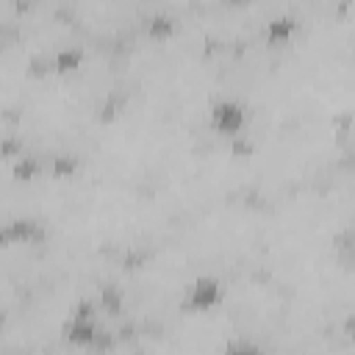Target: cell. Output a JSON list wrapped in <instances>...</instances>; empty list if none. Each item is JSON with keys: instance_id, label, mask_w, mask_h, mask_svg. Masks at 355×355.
Masks as SVG:
<instances>
[{"instance_id": "1", "label": "cell", "mask_w": 355, "mask_h": 355, "mask_svg": "<svg viewBox=\"0 0 355 355\" xmlns=\"http://www.w3.org/2000/svg\"><path fill=\"white\" fill-rule=\"evenodd\" d=\"M247 125V108L233 100V97H222L211 105V128L222 136H239Z\"/></svg>"}, {"instance_id": "2", "label": "cell", "mask_w": 355, "mask_h": 355, "mask_svg": "<svg viewBox=\"0 0 355 355\" xmlns=\"http://www.w3.org/2000/svg\"><path fill=\"white\" fill-rule=\"evenodd\" d=\"M97 333H100V327H97L92 302H78L69 322L64 324V338L75 347H89L97 338Z\"/></svg>"}, {"instance_id": "3", "label": "cell", "mask_w": 355, "mask_h": 355, "mask_svg": "<svg viewBox=\"0 0 355 355\" xmlns=\"http://www.w3.org/2000/svg\"><path fill=\"white\" fill-rule=\"evenodd\" d=\"M225 297V286L219 277L214 275H202L197 277L191 286H189V294H186V305L191 311H211L219 305V300Z\"/></svg>"}, {"instance_id": "4", "label": "cell", "mask_w": 355, "mask_h": 355, "mask_svg": "<svg viewBox=\"0 0 355 355\" xmlns=\"http://www.w3.org/2000/svg\"><path fill=\"white\" fill-rule=\"evenodd\" d=\"M297 19L291 17V14H280V17H275L266 28H263V39L269 42V44H286V42H291L294 39V33H297Z\"/></svg>"}, {"instance_id": "5", "label": "cell", "mask_w": 355, "mask_h": 355, "mask_svg": "<svg viewBox=\"0 0 355 355\" xmlns=\"http://www.w3.org/2000/svg\"><path fill=\"white\" fill-rule=\"evenodd\" d=\"M3 239L6 241H17V244H33V241L42 239V227L33 219H14V222L6 225Z\"/></svg>"}, {"instance_id": "6", "label": "cell", "mask_w": 355, "mask_h": 355, "mask_svg": "<svg viewBox=\"0 0 355 355\" xmlns=\"http://www.w3.org/2000/svg\"><path fill=\"white\" fill-rule=\"evenodd\" d=\"M147 33L153 39H169L175 33V19L169 14H155L147 19Z\"/></svg>"}, {"instance_id": "7", "label": "cell", "mask_w": 355, "mask_h": 355, "mask_svg": "<svg viewBox=\"0 0 355 355\" xmlns=\"http://www.w3.org/2000/svg\"><path fill=\"white\" fill-rule=\"evenodd\" d=\"M100 305H103V311H108V313H122L125 297H122L119 286H103V288H100Z\"/></svg>"}, {"instance_id": "8", "label": "cell", "mask_w": 355, "mask_h": 355, "mask_svg": "<svg viewBox=\"0 0 355 355\" xmlns=\"http://www.w3.org/2000/svg\"><path fill=\"white\" fill-rule=\"evenodd\" d=\"M80 64H83V50L69 47V50H61V53L55 55V69H58V72H75Z\"/></svg>"}, {"instance_id": "9", "label": "cell", "mask_w": 355, "mask_h": 355, "mask_svg": "<svg viewBox=\"0 0 355 355\" xmlns=\"http://www.w3.org/2000/svg\"><path fill=\"white\" fill-rule=\"evenodd\" d=\"M75 169H78V158L75 155H58L53 161V172L55 175H72Z\"/></svg>"}, {"instance_id": "10", "label": "cell", "mask_w": 355, "mask_h": 355, "mask_svg": "<svg viewBox=\"0 0 355 355\" xmlns=\"http://www.w3.org/2000/svg\"><path fill=\"white\" fill-rule=\"evenodd\" d=\"M33 172H36V164H33V161H19V164H17V175H19L22 180H31Z\"/></svg>"}, {"instance_id": "11", "label": "cell", "mask_w": 355, "mask_h": 355, "mask_svg": "<svg viewBox=\"0 0 355 355\" xmlns=\"http://www.w3.org/2000/svg\"><path fill=\"white\" fill-rule=\"evenodd\" d=\"M227 3H247V0H227Z\"/></svg>"}]
</instances>
